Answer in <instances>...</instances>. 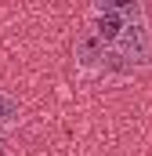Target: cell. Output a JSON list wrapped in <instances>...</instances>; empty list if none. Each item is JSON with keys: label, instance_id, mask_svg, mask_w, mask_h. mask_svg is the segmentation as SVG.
I'll list each match as a JSON object with an SVG mask.
<instances>
[{"label": "cell", "instance_id": "obj_1", "mask_svg": "<svg viewBox=\"0 0 152 156\" xmlns=\"http://www.w3.org/2000/svg\"><path fill=\"white\" fill-rule=\"evenodd\" d=\"M76 62H80V69H87V73H94V69H102V66L109 62L105 44L94 37L91 29H83V33H80V40H76Z\"/></svg>", "mask_w": 152, "mask_h": 156}, {"label": "cell", "instance_id": "obj_2", "mask_svg": "<svg viewBox=\"0 0 152 156\" xmlns=\"http://www.w3.org/2000/svg\"><path fill=\"white\" fill-rule=\"evenodd\" d=\"M22 116V105H18V98H11L7 91H0V131H7V127H15Z\"/></svg>", "mask_w": 152, "mask_h": 156}]
</instances>
